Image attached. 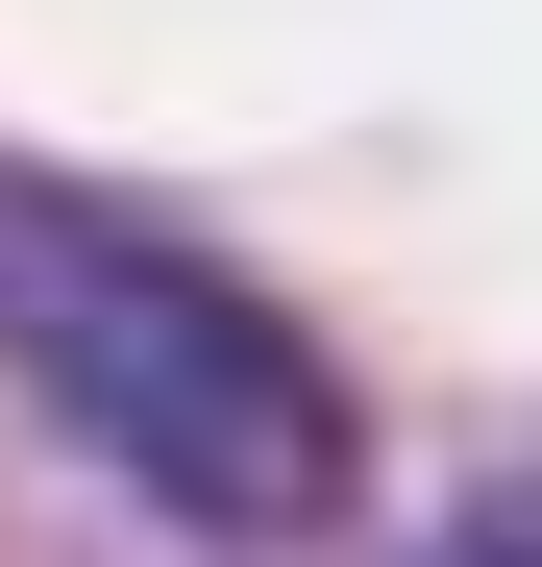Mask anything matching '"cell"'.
I'll return each instance as SVG.
<instances>
[{
    "label": "cell",
    "instance_id": "obj_1",
    "mask_svg": "<svg viewBox=\"0 0 542 567\" xmlns=\"http://www.w3.org/2000/svg\"><path fill=\"white\" fill-rule=\"evenodd\" d=\"M0 370H25L124 494H173L198 543H321L345 518V370L271 321L222 247L74 198V173H0Z\"/></svg>",
    "mask_w": 542,
    "mask_h": 567
},
{
    "label": "cell",
    "instance_id": "obj_2",
    "mask_svg": "<svg viewBox=\"0 0 542 567\" xmlns=\"http://www.w3.org/2000/svg\"><path fill=\"white\" fill-rule=\"evenodd\" d=\"M444 567H542V494H469V518H444Z\"/></svg>",
    "mask_w": 542,
    "mask_h": 567
}]
</instances>
